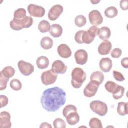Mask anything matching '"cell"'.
<instances>
[{
  "label": "cell",
  "instance_id": "cell-1",
  "mask_svg": "<svg viewBox=\"0 0 128 128\" xmlns=\"http://www.w3.org/2000/svg\"><path fill=\"white\" fill-rule=\"evenodd\" d=\"M66 102V92L62 88L56 86L45 90L40 102L42 108L48 112H55Z\"/></svg>",
  "mask_w": 128,
  "mask_h": 128
},
{
  "label": "cell",
  "instance_id": "cell-2",
  "mask_svg": "<svg viewBox=\"0 0 128 128\" xmlns=\"http://www.w3.org/2000/svg\"><path fill=\"white\" fill-rule=\"evenodd\" d=\"M99 28L96 26H91L88 30H78L74 36V40L78 44H90L98 34Z\"/></svg>",
  "mask_w": 128,
  "mask_h": 128
},
{
  "label": "cell",
  "instance_id": "cell-3",
  "mask_svg": "<svg viewBox=\"0 0 128 128\" xmlns=\"http://www.w3.org/2000/svg\"><path fill=\"white\" fill-rule=\"evenodd\" d=\"M71 84L75 88H80L86 78V74L84 70L78 67L74 68L72 72Z\"/></svg>",
  "mask_w": 128,
  "mask_h": 128
},
{
  "label": "cell",
  "instance_id": "cell-4",
  "mask_svg": "<svg viewBox=\"0 0 128 128\" xmlns=\"http://www.w3.org/2000/svg\"><path fill=\"white\" fill-rule=\"evenodd\" d=\"M34 24V20L31 16H26L23 18L14 19L10 22V28L14 30H20L24 28H28Z\"/></svg>",
  "mask_w": 128,
  "mask_h": 128
},
{
  "label": "cell",
  "instance_id": "cell-5",
  "mask_svg": "<svg viewBox=\"0 0 128 128\" xmlns=\"http://www.w3.org/2000/svg\"><path fill=\"white\" fill-rule=\"evenodd\" d=\"M90 109L98 115L103 116H105L108 110L106 104L100 100H94L90 103Z\"/></svg>",
  "mask_w": 128,
  "mask_h": 128
},
{
  "label": "cell",
  "instance_id": "cell-6",
  "mask_svg": "<svg viewBox=\"0 0 128 128\" xmlns=\"http://www.w3.org/2000/svg\"><path fill=\"white\" fill-rule=\"evenodd\" d=\"M58 78V74L54 73L52 70L43 72L41 75V80L46 86L54 84Z\"/></svg>",
  "mask_w": 128,
  "mask_h": 128
},
{
  "label": "cell",
  "instance_id": "cell-7",
  "mask_svg": "<svg viewBox=\"0 0 128 128\" xmlns=\"http://www.w3.org/2000/svg\"><path fill=\"white\" fill-rule=\"evenodd\" d=\"M28 10L31 16L37 18L44 16L46 13V10L42 6L32 4L28 6Z\"/></svg>",
  "mask_w": 128,
  "mask_h": 128
},
{
  "label": "cell",
  "instance_id": "cell-8",
  "mask_svg": "<svg viewBox=\"0 0 128 128\" xmlns=\"http://www.w3.org/2000/svg\"><path fill=\"white\" fill-rule=\"evenodd\" d=\"M20 72L25 76L30 75L34 72V66L30 63L24 60H20L18 64Z\"/></svg>",
  "mask_w": 128,
  "mask_h": 128
},
{
  "label": "cell",
  "instance_id": "cell-9",
  "mask_svg": "<svg viewBox=\"0 0 128 128\" xmlns=\"http://www.w3.org/2000/svg\"><path fill=\"white\" fill-rule=\"evenodd\" d=\"M90 23L93 26H98L103 22V18L100 12L98 10H92L88 14Z\"/></svg>",
  "mask_w": 128,
  "mask_h": 128
},
{
  "label": "cell",
  "instance_id": "cell-10",
  "mask_svg": "<svg viewBox=\"0 0 128 128\" xmlns=\"http://www.w3.org/2000/svg\"><path fill=\"white\" fill-rule=\"evenodd\" d=\"M64 10L63 6L60 4H56L52 6L48 13V18L50 20L54 21L57 20Z\"/></svg>",
  "mask_w": 128,
  "mask_h": 128
},
{
  "label": "cell",
  "instance_id": "cell-11",
  "mask_svg": "<svg viewBox=\"0 0 128 128\" xmlns=\"http://www.w3.org/2000/svg\"><path fill=\"white\" fill-rule=\"evenodd\" d=\"M51 70L56 74H64L66 72L68 67L62 61L56 60L52 63Z\"/></svg>",
  "mask_w": 128,
  "mask_h": 128
},
{
  "label": "cell",
  "instance_id": "cell-12",
  "mask_svg": "<svg viewBox=\"0 0 128 128\" xmlns=\"http://www.w3.org/2000/svg\"><path fill=\"white\" fill-rule=\"evenodd\" d=\"M99 86V85L93 82H90L86 86L84 89V95L88 98H92L98 92Z\"/></svg>",
  "mask_w": 128,
  "mask_h": 128
},
{
  "label": "cell",
  "instance_id": "cell-13",
  "mask_svg": "<svg viewBox=\"0 0 128 128\" xmlns=\"http://www.w3.org/2000/svg\"><path fill=\"white\" fill-rule=\"evenodd\" d=\"M10 114L6 111L2 112L0 114V127L1 128H10L12 126Z\"/></svg>",
  "mask_w": 128,
  "mask_h": 128
},
{
  "label": "cell",
  "instance_id": "cell-14",
  "mask_svg": "<svg viewBox=\"0 0 128 128\" xmlns=\"http://www.w3.org/2000/svg\"><path fill=\"white\" fill-rule=\"evenodd\" d=\"M76 62L78 64L84 65L86 64L88 60V54L86 50L80 49L78 50L74 54Z\"/></svg>",
  "mask_w": 128,
  "mask_h": 128
},
{
  "label": "cell",
  "instance_id": "cell-15",
  "mask_svg": "<svg viewBox=\"0 0 128 128\" xmlns=\"http://www.w3.org/2000/svg\"><path fill=\"white\" fill-rule=\"evenodd\" d=\"M112 46V44L108 40H104L98 47V53L101 55H107L110 52Z\"/></svg>",
  "mask_w": 128,
  "mask_h": 128
},
{
  "label": "cell",
  "instance_id": "cell-16",
  "mask_svg": "<svg viewBox=\"0 0 128 128\" xmlns=\"http://www.w3.org/2000/svg\"><path fill=\"white\" fill-rule=\"evenodd\" d=\"M59 56L64 58H68L72 55V51L70 47L66 44H61L58 46L57 48Z\"/></svg>",
  "mask_w": 128,
  "mask_h": 128
},
{
  "label": "cell",
  "instance_id": "cell-17",
  "mask_svg": "<svg viewBox=\"0 0 128 128\" xmlns=\"http://www.w3.org/2000/svg\"><path fill=\"white\" fill-rule=\"evenodd\" d=\"M99 66L102 71L104 72H108L112 68V62L110 58H104L100 60Z\"/></svg>",
  "mask_w": 128,
  "mask_h": 128
},
{
  "label": "cell",
  "instance_id": "cell-18",
  "mask_svg": "<svg viewBox=\"0 0 128 128\" xmlns=\"http://www.w3.org/2000/svg\"><path fill=\"white\" fill-rule=\"evenodd\" d=\"M90 81L100 86L104 80V74L100 71H96L90 76Z\"/></svg>",
  "mask_w": 128,
  "mask_h": 128
},
{
  "label": "cell",
  "instance_id": "cell-19",
  "mask_svg": "<svg viewBox=\"0 0 128 128\" xmlns=\"http://www.w3.org/2000/svg\"><path fill=\"white\" fill-rule=\"evenodd\" d=\"M49 32L50 35L54 38H59L62 34L63 29L61 26L56 24L50 26Z\"/></svg>",
  "mask_w": 128,
  "mask_h": 128
},
{
  "label": "cell",
  "instance_id": "cell-20",
  "mask_svg": "<svg viewBox=\"0 0 128 128\" xmlns=\"http://www.w3.org/2000/svg\"><path fill=\"white\" fill-rule=\"evenodd\" d=\"M98 35L100 39L104 40H107L111 36L110 30L107 26H102L99 29Z\"/></svg>",
  "mask_w": 128,
  "mask_h": 128
},
{
  "label": "cell",
  "instance_id": "cell-21",
  "mask_svg": "<svg viewBox=\"0 0 128 128\" xmlns=\"http://www.w3.org/2000/svg\"><path fill=\"white\" fill-rule=\"evenodd\" d=\"M66 118V122L70 126H74L77 124L80 121V116L77 112L69 114Z\"/></svg>",
  "mask_w": 128,
  "mask_h": 128
},
{
  "label": "cell",
  "instance_id": "cell-22",
  "mask_svg": "<svg viewBox=\"0 0 128 128\" xmlns=\"http://www.w3.org/2000/svg\"><path fill=\"white\" fill-rule=\"evenodd\" d=\"M36 63L38 68L43 70L46 68L48 66L50 61L47 57L42 56H40L37 58Z\"/></svg>",
  "mask_w": 128,
  "mask_h": 128
},
{
  "label": "cell",
  "instance_id": "cell-23",
  "mask_svg": "<svg viewBox=\"0 0 128 128\" xmlns=\"http://www.w3.org/2000/svg\"><path fill=\"white\" fill-rule=\"evenodd\" d=\"M53 44V40L48 36H44L41 40L40 46L44 50L50 49L52 47Z\"/></svg>",
  "mask_w": 128,
  "mask_h": 128
},
{
  "label": "cell",
  "instance_id": "cell-24",
  "mask_svg": "<svg viewBox=\"0 0 128 128\" xmlns=\"http://www.w3.org/2000/svg\"><path fill=\"white\" fill-rule=\"evenodd\" d=\"M0 74L5 78L9 79L14 75L15 70L12 66H8L5 67L2 71H0Z\"/></svg>",
  "mask_w": 128,
  "mask_h": 128
},
{
  "label": "cell",
  "instance_id": "cell-25",
  "mask_svg": "<svg viewBox=\"0 0 128 128\" xmlns=\"http://www.w3.org/2000/svg\"><path fill=\"white\" fill-rule=\"evenodd\" d=\"M118 113L121 116H124L128 114V102H120L118 103L117 108Z\"/></svg>",
  "mask_w": 128,
  "mask_h": 128
},
{
  "label": "cell",
  "instance_id": "cell-26",
  "mask_svg": "<svg viewBox=\"0 0 128 128\" xmlns=\"http://www.w3.org/2000/svg\"><path fill=\"white\" fill-rule=\"evenodd\" d=\"M118 14V10L115 6H110L104 11L105 16L108 18H114Z\"/></svg>",
  "mask_w": 128,
  "mask_h": 128
},
{
  "label": "cell",
  "instance_id": "cell-27",
  "mask_svg": "<svg viewBox=\"0 0 128 128\" xmlns=\"http://www.w3.org/2000/svg\"><path fill=\"white\" fill-rule=\"evenodd\" d=\"M50 24L46 20H42L38 25V29L42 33H46L50 30Z\"/></svg>",
  "mask_w": 128,
  "mask_h": 128
},
{
  "label": "cell",
  "instance_id": "cell-28",
  "mask_svg": "<svg viewBox=\"0 0 128 128\" xmlns=\"http://www.w3.org/2000/svg\"><path fill=\"white\" fill-rule=\"evenodd\" d=\"M124 88L122 86L118 85L112 93V96L116 100L121 98L124 94Z\"/></svg>",
  "mask_w": 128,
  "mask_h": 128
},
{
  "label": "cell",
  "instance_id": "cell-29",
  "mask_svg": "<svg viewBox=\"0 0 128 128\" xmlns=\"http://www.w3.org/2000/svg\"><path fill=\"white\" fill-rule=\"evenodd\" d=\"M75 24L78 27H82L86 23V18L83 15H78L74 19Z\"/></svg>",
  "mask_w": 128,
  "mask_h": 128
},
{
  "label": "cell",
  "instance_id": "cell-30",
  "mask_svg": "<svg viewBox=\"0 0 128 128\" xmlns=\"http://www.w3.org/2000/svg\"><path fill=\"white\" fill-rule=\"evenodd\" d=\"M89 126L91 128H102V125L100 120L96 118L90 119L89 122Z\"/></svg>",
  "mask_w": 128,
  "mask_h": 128
},
{
  "label": "cell",
  "instance_id": "cell-31",
  "mask_svg": "<svg viewBox=\"0 0 128 128\" xmlns=\"http://www.w3.org/2000/svg\"><path fill=\"white\" fill-rule=\"evenodd\" d=\"M10 86L14 90L18 91L22 89V82L18 79H12L10 82Z\"/></svg>",
  "mask_w": 128,
  "mask_h": 128
},
{
  "label": "cell",
  "instance_id": "cell-32",
  "mask_svg": "<svg viewBox=\"0 0 128 128\" xmlns=\"http://www.w3.org/2000/svg\"><path fill=\"white\" fill-rule=\"evenodd\" d=\"M77 112V108L76 106L72 104H69L66 106L62 110V114L63 116L66 118L67 116L72 112Z\"/></svg>",
  "mask_w": 128,
  "mask_h": 128
},
{
  "label": "cell",
  "instance_id": "cell-33",
  "mask_svg": "<svg viewBox=\"0 0 128 128\" xmlns=\"http://www.w3.org/2000/svg\"><path fill=\"white\" fill-rule=\"evenodd\" d=\"M118 84H116L114 82L108 81L105 84V88L106 90L110 93H113L116 90Z\"/></svg>",
  "mask_w": 128,
  "mask_h": 128
},
{
  "label": "cell",
  "instance_id": "cell-34",
  "mask_svg": "<svg viewBox=\"0 0 128 128\" xmlns=\"http://www.w3.org/2000/svg\"><path fill=\"white\" fill-rule=\"evenodd\" d=\"M26 12L24 8H20L16 10L14 12V18L17 19L23 18L26 16Z\"/></svg>",
  "mask_w": 128,
  "mask_h": 128
},
{
  "label": "cell",
  "instance_id": "cell-35",
  "mask_svg": "<svg viewBox=\"0 0 128 128\" xmlns=\"http://www.w3.org/2000/svg\"><path fill=\"white\" fill-rule=\"evenodd\" d=\"M54 128H66V123L62 118H57L54 120L53 122Z\"/></svg>",
  "mask_w": 128,
  "mask_h": 128
},
{
  "label": "cell",
  "instance_id": "cell-36",
  "mask_svg": "<svg viewBox=\"0 0 128 128\" xmlns=\"http://www.w3.org/2000/svg\"><path fill=\"white\" fill-rule=\"evenodd\" d=\"M8 80H9V79L5 78L2 74H0V90H3L6 88Z\"/></svg>",
  "mask_w": 128,
  "mask_h": 128
},
{
  "label": "cell",
  "instance_id": "cell-37",
  "mask_svg": "<svg viewBox=\"0 0 128 128\" xmlns=\"http://www.w3.org/2000/svg\"><path fill=\"white\" fill-rule=\"evenodd\" d=\"M113 76L115 80L118 82H123L125 80V78L122 74L116 70L113 71Z\"/></svg>",
  "mask_w": 128,
  "mask_h": 128
},
{
  "label": "cell",
  "instance_id": "cell-38",
  "mask_svg": "<svg viewBox=\"0 0 128 128\" xmlns=\"http://www.w3.org/2000/svg\"><path fill=\"white\" fill-rule=\"evenodd\" d=\"M122 54V50L119 48H114L111 52V56L115 58H119Z\"/></svg>",
  "mask_w": 128,
  "mask_h": 128
},
{
  "label": "cell",
  "instance_id": "cell-39",
  "mask_svg": "<svg viewBox=\"0 0 128 128\" xmlns=\"http://www.w3.org/2000/svg\"><path fill=\"white\" fill-rule=\"evenodd\" d=\"M0 108H2L3 107L6 106L8 104V99L6 96L4 95H0Z\"/></svg>",
  "mask_w": 128,
  "mask_h": 128
},
{
  "label": "cell",
  "instance_id": "cell-40",
  "mask_svg": "<svg viewBox=\"0 0 128 128\" xmlns=\"http://www.w3.org/2000/svg\"><path fill=\"white\" fill-rule=\"evenodd\" d=\"M120 8L124 10H126L128 9V0H122L120 2Z\"/></svg>",
  "mask_w": 128,
  "mask_h": 128
},
{
  "label": "cell",
  "instance_id": "cell-41",
  "mask_svg": "<svg viewBox=\"0 0 128 128\" xmlns=\"http://www.w3.org/2000/svg\"><path fill=\"white\" fill-rule=\"evenodd\" d=\"M122 66L125 68H128V58H122L121 60Z\"/></svg>",
  "mask_w": 128,
  "mask_h": 128
},
{
  "label": "cell",
  "instance_id": "cell-42",
  "mask_svg": "<svg viewBox=\"0 0 128 128\" xmlns=\"http://www.w3.org/2000/svg\"><path fill=\"white\" fill-rule=\"evenodd\" d=\"M40 128H52V126L48 123H47V122H42L41 125L40 126Z\"/></svg>",
  "mask_w": 128,
  "mask_h": 128
},
{
  "label": "cell",
  "instance_id": "cell-43",
  "mask_svg": "<svg viewBox=\"0 0 128 128\" xmlns=\"http://www.w3.org/2000/svg\"><path fill=\"white\" fill-rule=\"evenodd\" d=\"M100 0H98V1L91 0V1H90V2H92V3H93V4H96L98 3L99 2H100Z\"/></svg>",
  "mask_w": 128,
  "mask_h": 128
}]
</instances>
